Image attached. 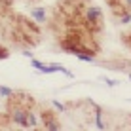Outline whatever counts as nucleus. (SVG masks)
<instances>
[{"instance_id":"f257e3e1","label":"nucleus","mask_w":131,"mask_h":131,"mask_svg":"<svg viewBox=\"0 0 131 131\" xmlns=\"http://www.w3.org/2000/svg\"><path fill=\"white\" fill-rule=\"evenodd\" d=\"M32 15H34V19H38V21H44V19H46V17H44V10H34Z\"/></svg>"},{"instance_id":"f03ea898","label":"nucleus","mask_w":131,"mask_h":131,"mask_svg":"<svg viewBox=\"0 0 131 131\" xmlns=\"http://www.w3.org/2000/svg\"><path fill=\"white\" fill-rule=\"evenodd\" d=\"M129 44H131V36H129Z\"/></svg>"}]
</instances>
